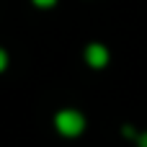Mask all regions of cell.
Returning <instances> with one entry per match:
<instances>
[{"label": "cell", "mask_w": 147, "mask_h": 147, "mask_svg": "<svg viewBox=\"0 0 147 147\" xmlns=\"http://www.w3.org/2000/svg\"><path fill=\"white\" fill-rule=\"evenodd\" d=\"M137 147H147V132H140V137H137Z\"/></svg>", "instance_id": "obj_6"}, {"label": "cell", "mask_w": 147, "mask_h": 147, "mask_svg": "<svg viewBox=\"0 0 147 147\" xmlns=\"http://www.w3.org/2000/svg\"><path fill=\"white\" fill-rule=\"evenodd\" d=\"M121 134H124L127 140H134V142H137V137H140V134H137V129H134V127H129V124H124V127H121Z\"/></svg>", "instance_id": "obj_3"}, {"label": "cell", "mask_w": 147, "mask_h": 147, "mask_svg": "<svg viewBox=\"0 0 147 147\" xmlns=\"http://www.w3.org/2000/svg\"><path fill=\"white\" fill-rule=\"evenodd\" d=\"M83 57H85L88 67H93V70H103V67L109 65V59H111V52H109V47H106V44L93 41V44H88V47H85Z\"/></svg>", "instance_id": "obj_2"}, {"label": "cell", "mask_w": 147, "mask_h": 147, "mask_svg": "<svg viewBox=\"0 0 147 147\" xmlns=\"http://www.w3.org/2000/svg\"><path fill=\"white\" fill-rule=\"evenodd\" d=\"M36 8H52V5H57V0H31Z\"/></svg>", "instance_id": "obj_4"}, {"label": "cell", "mask_w": 147, "mask_h": 147, "mask_svg": "<svg viewBox=\"0 0 147 147\" xmlns=\"http://www.w3.org/2000/svg\"><path fill=\"white\" fill-rule=\"evenodd\" d=\"M54 127L62 137H80L85 132V116L78 109H62L54 116Z\"/></svg>", "instance_id": "obj_1"}, {"label": "cell", "mask_w": 147, "mask_h": 147, "mask_svg": "<svg viewBox=\"0 0 147 147\" xmlns=\"http://www.w3.org/2000/svg\"><path fill=\"white\" fill-rule=\"evenodd\" d=\"M8 67V54H5V49H0V72Z\"/></svg>", "instance_id": "obj_5"}]
</instances>
